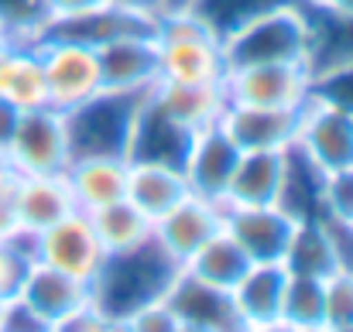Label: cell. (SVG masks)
<instances>
[{"mask_svg":"<svg viewBox=\"0 0 353 332\" xmlns=\"http://www.w3.org/2000/svg\"><path fill=\"white\" fill-rule=\"evenodd\" d=\"M288 178V151H247L240 154L223 206H281Z\"/></svg>","mask_w":353,"mask_h":332,"instance_id":"19","label":"cell"},{"mask_svg":"<svg viewBox=\"0 0 353 332\" xmlns=\"http://www.w3.org/2000/svg\"><path fill=\"white\" fill-rule=\"evenodd\" d=\"M7 305H10V302H7V298H0V326H3V315H7Z\"/></svg>","mask_w":353,"mask_h":332,"instance_id":"43","label":"cell"},{"mask_svg":"<svg viewBox=\"0 0 353 332\" xmlns=\"http://www.w3.org/2000/svg\"><path fill=\"white\" fill-rule=\"evenodd\" d=\"M189 141H192V134L182 130L179 123H172L165 113L151 103V96H148L141 113H137V123H134L127 161H161V165L182 168V158L189 151Z\"/></svg>","mask_w":353,"mask_h":332,"instance_id":"24","label":"cell"},{"mask_svg":"<svg viewBox=\"0 0 353 332\" xmlns=\"http://www.w3.org/2000/svg\"><path fill=\"white\" fill-rule=\"evenodd\" d=\"M295 151L319 172L353 168V116L340 107L309 96V103L302 107Z\"/></svg>","mask_w":353,"mask_h":332,"instance_id":"11","label":"cell"},{"mask_svg":"<svg viewBox=\"0 0 353 332\" xmlns=\"http://www.w3.org/2000/svg\"><path fill=\"white\" fill-rule=\"evenodd\" d=\"M319 216L330 226L353 229V168L323 172V182H319Z\"/></svg>","mask_w":353,"mask_h":332,"instance_id":"30","label":"cell"},{"mask_svg":"<svg viewBox=\"0 0 353 332\" xmlns=\"http://www.w3.org/2000/svg\"><path fill=\"white\" fill-rule=\"evenodd\" d=\"M0 28L7 41H38L48 28L45 0H0Z\"/></svg>","mask_w":353,"mask_h":332,"instance_id":"29","label":"cell"},{"mask_svg":"<svg viewBox=\"0 0 353 332\" xmlns=\"http://www.w3.org/2000/svg\"><path fill=\"white\" fill-rule=\"evenodd\" d=\"M302 123V107H247L227 103L220 127L236 147L247 151H292Z\"/></svg>","mask_w":353,"mask_h":332,"instance_id":"12","label":"cell"},{"mask_svg":"<svg viewBox=\"0 0 353 332\" xmlns=\"http://www.w3.org/2000/svg\"><path fill=\"white\" fill-rule=\"evenodd\" d=\"M189 196L192 192L182 168L161 161H127V203L137 206L151 222L161 220Z\"/></svg>","mask_w":353,"mask_h":332,"instance_id":"20","label":"cell"},{"mask_svg":"<svg viewBox=\"0 0 353 332\" xmlns=\"http://www.w3.org/2000/svg\"><path fill=\"white\" fill-rule=\"evenodd\" d=\"M312 100L340 107V110H347L353 116V62L312 72Z\"/></svg>","mask_w":353,"mask_h":332,"instance_id":"31","label":"cell"},{"mask_svg":"<svg viewBox=\"0 0 353 332\" xmlns=\"http://www.w3.org/2000/svg\"><path fill=\"white\" fill-rule=\"evenodd\" d=\"M14 178H17V172L10 168V161L0 154V196H7L10 189H14Z\"/></svg>","mask_w":353,"mask_h":332,"instance_id":"41","label":"cell"},{"mask_svg":"<svg viewBox=\"0 0 353 332\" xmlns=\"http://www.w3.org/2000/svg\"><path fill=\"white\" fill-rule=\"evenodd\" d=\"M309 332H330V329H309Z\"/></svg>","mask_w":353,"mask_h":332,"instance_id":"47","label":"cell"},{"mask_svg":"<svg viewBox=\"0 0 353 332\" xmlns=\"http://www.w3.org/2000/svg\"><path fill=\"white\" fill-rule=\"evenodd\" d=\"M165 302L172 305V312L179 315L182 326H199V329H210V332H243V322H240L236 305H234V295L199 281L185 267L168 284Z\"/></svg>","mask_w":353,"mask_h":332,"instance_id":"14","label":"cell"},{"mask_svg":"<svg viewBox=\"0 0 353 332\" xmlns=\"http://www.w3.org/2000/svg\"><path fill=\"white\" fill-rule=\"evenodd\" d=\"M3 45H7V38H3V28H0V48H3Z\"/></svg>","mask_w":353,"mask_h":332,"instance_id":"45","label":"cell"},{"mask_svg":"<svg viewBox=\"0 0 353 332\" xmlns=\"http://www.w3.org/2000/svg\"><path fill=\"white\" fill-rule=\"evenodd\" d=\"M182 267L154 243V236L134 250L123 253H107L97 278L90 281V295H93V309L103 315L123 319L134 309L165 298L168 284L175 281Z\"/></svg>","mask_w":353,"mask_h":332,"instance_id":"2","label":"cell"},{"mask_svg":"<svg viewBox=\"0 0 353 332\" xmlns=\"http://www.w3.org/2000/svg\"><path fill=\"white\" fill-rule=\"evenodd\" d=\"M148 96H151V90L148 93H110V90H103L90 103L65 113L72 158H93V154L127 158L137 113H141Z\"/></svg>","mask_w":353,"mask_h":332,"instance_id":"4","label":"cell"},{"mask_svg":"<svg viewBox=\"0 0 353 332\" xmlns=\"http://www.w3.org/2000/svg\"><path fill=\"white\" fill-rule=\"evenodd\" d=\"M326 329H347L353 326V271L340 267L326 281Z\"/></svg>","mask_w":353,"mask_h":332,"instance_id":"33","label":"cell"},{"mask_svg":"<svg viewBox=\"0 0 353 332\" xmlns=\"http://www.w3.org/2000/svg\"><path fill=\"white\" fill-rule=\"evenodd\" d=\"M123 326L127 332H179L182 322L165 298H154V302L134 309L130 315H123Z\"/></svg>","mask_w":353,"mask_h":332,"instance_id":"34","label":"cell"},{"mask_svg":"<svg viewBox=\"0 0 353 332\" xmlns=\"http://www.w3.org/2000/svg\"><path fill=\"white\" fill-rule=\"evenodd\" d=\"M10 203L24 236H34L52 222L76 213V199L65 175H17L10 189Z\"/></svg>","mask_w":353,"mask_h":332,"instance_id":"17","label":"cell"},{"mask_svg":"<svg viewBox=\"0 0 353 332\" xmlns=\"http://www.w3.org/2000/svg\"><path fill=\"white\" fill-rule=\"evenodd\" d=\"M52 332H127V326H123V319L103 315V312H97V309L90 305L86 312L65 319L62 326H55Z\"/></svg>","mask_w":353,"mask_h":332,"instance_id":"35","label":"cell"},{"mask_svg":"<svg viewBox=\"0 0 353 332\" xmlns=\"http://www.w3.org/2000/svg\"><path fill=\"white\" fill-rule=\"evenodd\" d=\"M117 0H45L48 7V24L52 21H69V17H83V14H93L100 7H110Z\"/></svg>","mask_w":353,"mask_h":332,"instance_id":"36","label":"cell"},{"mask_svg":"<svg viewBox=\"0 0 353 332\" xmlns=\"http://www.w3.org/2000/svg\"><path fill=\"white\" fill-rule=\"evenodd\" d=\"M14 236H21V222H17L10 192H7V196H0V240H14Z\"/></svg>","mask_w":353,"mask_h":332,"instance_id":"37","label":"cell"},{"mask_svg":"<svg viewBox=\"0 0 353 332\" xmlns=\"http://www.w3.org/2000/svg\"><path fill=\"white\" fill-rule=\"evenodd\" d=\"M305 7L312 10H323V14H333V17H347L353 21V0H302Z\"/></svg>","mask_w":353,"mask_h":332,"instance_id":"39","label":"cell"},{"mask_svg":"<svg viewBox=\"0 0 353 332\" xmlns=\"http://www.w3.org/2000/svg\"><path fill=\"white\" fill-rule=\"evenodd\" d=\"M254 267V260L243 253V247L236 243L227 229H220L216 236H210L185 264L189 274H196L199 281L213 284V288H223V291H234L240 284V278Z\"/></svg>","mask_w":353,"mask_h":332,"instance_id":"26","label":"cell"},{"mask_svg":"<svg viewBox=\"0 0 353 332\" xmlns=\"http://www.w3.org/2000/svg\"><path fill=\"white\" fill-rule=\"evenodd\" d=\"M243 332H299L292 329L288 322H281V319H274V322H264V326H247Z\"/></svg>","mask_w":353,"mask_h":332,"instance_id":"42","label":"cell"},{"mask_svg":"<svg viewBox=\"0 0 353 332\" xmlns=\"http://www.w3.org/2000/svg\"><path fill=\"white\" fill-rule=\"evenodd\" d=\"M65 182L72 189L76 209L83 213L120 203L127 199V158H110V154L72 158L65 168Z\"/></svg>","mask_w":353,"mask_h":332,"instance_id":"22","label":"cell"},{"mask_svg":"<svg viewBox=\"0 0 353 332\" xmlns=\"http://www.w3.org/2000/svg\"><path fill=\"white\" fill-rule=\"evenodd\" d=\"M223 229V206L206 203L199 196L182 199L175 209H168L161 220H154V243L179 264L185 267L189 257Z\"/></svg>","mask_w":353,"mask_h":332,"instance_id":"15","label":"cell"},{"mask_svg":"<svg viewBox=\"0 0 353 332\" xmlns=\"http://www.w3.org/2000/svg\"><path fill=\"white\" fill-rule=\"evenodd\" d=\"M14 302L21 309H28L45 329L52 332L55 326H62L65 319L86 312L93 305V295H90V284L72 278V274H62L48 264H31Z\"/></svg>","mask_w":353,"mask_h":332,"instance_id":"10","label":"cell"},{"mask_svg":"<svg viewBox=\"0 0 353 332\" xmlns=\"http://www.w3.org/2000/svg\"><path fill=\"white\" fill-rule=\"evenodd\" d=\"M151 103L165 113L172 123L182 130L196 134L210 123H220L227 110V93L223 83H154Z\"/></svg>","mask_w":353,"mask_h":332,"instance_id":"18","label":"cell"},{"mask_svg":"<svg viewBox=\"0 0 353 332\" xmlns=\"http://www.w3.org/2000/svg\"><path fill=\"white\" fill-rule=\"evenodd\" d=\"M312 52V17L302 0H274L223 38L227 69L264 62H305Z\"/></svg>","mask_w":353,"mask_h":332,"instance_id":"1","label":"cell"},{"mask_svg":"<svg viewBox=\"0 0 353 332\" xmlns=\"http://www.w3.org/2000/svg\"><path fill=\"white\" fill-rule=\"evenodd\" d=\"M161 83H223L227 59L213 28L185 7H168L154 21Z\"/></svg>","mask_w":353,"mask_h":332,"instance_id":"3","label":"cell"},{"mask_svg":"<svg viewBox=\"0 0 353 332\" xmlns=\"http://www.w3.org/2000/svg\"><path fill=\"white\" fill-rule=\"evenodd\" d=\"M285 271L288 274H302V278H330L333 271H340V247H336V233L323 216L312 220H299L295 233L288 240L285 250Z\"/></svg>","mask_w":353,"mask_h":332,"instance_id":"23","label":"cell"},{"mask_svg":"<svg viewBox=\"0 0 353 332\" xmlns=\"http://www.w3.org/2000/svg\"><path fill=\"white\" fill-rule=\"evenodd\" d=\"M281 322H288L292 329L299 332L326 329V288H323V278L288 274L285 298H281Z\"/></svg>","mask_w":353,"mask_h":332,"instance_id":"28","label":"cell"},{"mask_svg":"<svg viewBox=\"0 0 353 332\" xmlns=\"http://www.w3.org/2000/svg\"><path fill=\"white\" fill-rule=\"evenodd\" d=\"M31 247H28V236H14V240H0V298H14L28 267H31Z\"/></svg>","mask_w":353,"mask_h":332,"instance_id":"32","label":"cell"},{"mask_svg":"<svg viewBox=\"0 0 353 332\" xmlns=\"http://www.w3.org/2000/svg\"><path fill=\"white\" fill-rule=\"evenodd\" d=\"M285 284H288V271L285 264H254L234 291L236 315L247 326H264L281 319V298H285Z\"/></svg>","mask_w":353,"mask_h":332,"instance_id":"25","label":"cell"},{"mask_svg":"<svg viewBox=\"0 0 353 332\" xmlns=\"http://www.w3.org/2000/svg\"><path fill=\"white\" fill-rule=\"evenodd\" d=\"M17 116H21V110H17V107H10L7 100H0V154H3V147L10 144V137H14Z\"/></svg>","mask_w":353,"mask_h":332,"instance_id":"38","label":"cell"},{"mask_svg":"<svg viewBox=\"0 0 353 332\" xmlns=\"http://www.w3.org/2000/svg\"><path fill=\"white\" fill-rule=\"evenodd\" d=\"M28 247H31L34 264H48V267H55L62 274H72L86 284L97 278V271L107 257L93 222L83 209L69 213L65 220L52 222L48 229H41L34 236H28Z\"/></svg>","mask_w":353,"mask_h":332,"instance_id":"7","label":"cell"},{"mask_svg":"<svg viewBox=\"0 0 353 332\" xmlns=\"http://www.w3.org/2000/svg\"><path fill=\"white\" fill-rule=\"evenodd\" d=\"M0 100H7L21 113L48 107V83L38 45L7 41L0 48Z\"/></svg>","mask_w":353,"mask_h":332,"instance_id":"21","label":"cell"},{"mask_svg":"<svg viewBox=\"0 0 353 332\" xmlns=\"http://www.w3.org/2000/svg\"><path fill=\"white\" fill-rule=\"evenodd\" d=\"M34 45H38V55L45 65L48 107L69 113L90 103L97 93H103L97 48L69 41V38H38Z\"/></svg>","mask_w":353,"mask_h":332,"instance_id":"6","label":"cell"},{"mask_svg":"<svg viewBox=\"0 0 353 332\" xmlns=\"http://www.w3.org/2000/svg\"><path fill=\"white\" fill-rule=\"evenodd\" d=\"M179 332H210V329H199V326H179Z\"/></svg>","mask_w":353,"mask_h":332,"instance_id":"44","label":"cell"},{"mask_svg":"<svg viewBox=\"0 0 353 332\" xmlns=\"http://www.w3.org/2000/svg\"><path fill=\"white\" fill-rule=\"evenodd\" d=\"M3 158L17 175H65L72 161L65 113L55 107L24 110L17 116L10 144L3 147Z\"/></svg>","mask_w":353,"mask_h":332,"instance_id":"5","label":"cell"},{"mask_svg":"<svg viewBox=\"0 0 353 332\" xmlns=\"http://www.w3.org/2000/svg\"><path fill=\"white\" fill-rule=\"evenodd\" d=\"M100 79L110 93H148L158 83V45L154 34H127L97 48Z\"/></svg>","mask_w":353,"mask_h":332,"instance_id":"16","label":"cell"},{"mask_svg":"<svg viewBox=\"0 0 353 332\" xmlns=\"http://www.w3.org/2000/svg\"><path fill=\"white\" fill-rule=\"evenodd\" d=\"M330 332H353V326H347V329H330Z\"/></svg>","mask_w":353,"mask_h":332,"instance_id":"46","label":"cell"},{"mask_svg":"<svg viewBox=\"0 0 353 332\" xmlns=\"http://www.w3.org/2000/svg\"><path fill=\"white\" fill-rule=\"evenodd\" d=\"M295 222L281 206H223V229L254 264H281Z\"/></svg>","mask_w":353,"mask_h":332,"instance_id":"13","label":"cell"},{"mask_svg":"<svg viewBox=\"0 0 353 332\" xmlns=\"http://www.w3.org/2000/svg\"><path fill=\"white\" fill-rule=\"evenodd\" d=\"M103 250L107 253H123V250H134L141 243H148L154 236V222L148 220L137 206H130L127 199L110 203V206H100L93 213H86Z\"/></svg>","mask_w":353,"mask_h":332,"instance_id":"27","label":"cell"},{"mask_svg":"<svg viewBox=\"0 0 353 332\" xmlns=\"http://www.w3.org/2000/svg\"><path fill=\"white\" fill-rule=\"evenodd\" d=\"M117 3L130 7V10H141V14H151V17H158L165 10V0H117Z\"/></svg>","mask_w":353,"mask_h":332,"instance_id":"40","label":"cell"},{"mask_svg":"<svg viewBox=\"0 0 353 332\" xmlns=\"http://www.w3.org/2000/svg\"><path fill=\"white\" fill-rule=\"evenodd\" d=\"M240 154L243 151L230 141V134L220 123H210V127L196 130L192 141H189V151L182 158V175L189 182V192L206 199V203L223 206Z\"/></svg>","mask_w":353,"mask_h":332,"instance_id":"9","label":"cell"},{"mask_svg":"<svg viewBox=\"0 0 353 332\" xmlns=\"http://www.w3.org/2000/svg\"><path fill=\"white\" fill-rule=\"evenodd\" d=\"M227 103L247 107H305L312 96V69L305 62L240 65L223 76Z\"/></svg>","mask_w":353,"mask_h":332,"instance_id":"8","label":"cell"}]
</instances>
